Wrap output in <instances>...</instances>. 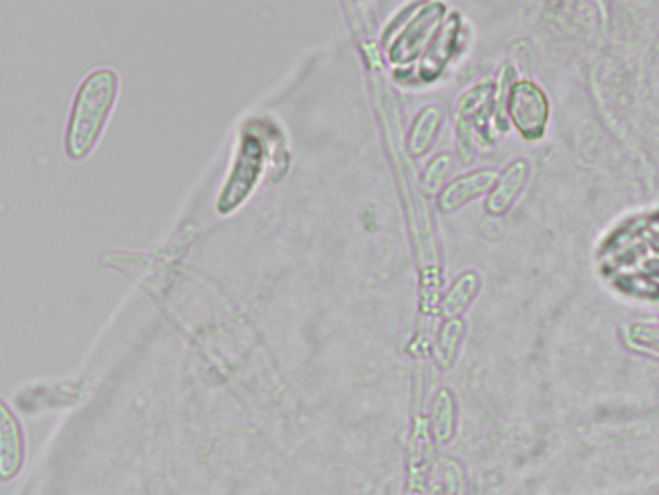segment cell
<instances>
[{
	"instance_id": "6da1fadb",
	"label": "cell",
	"mask_w": 659,
	"mask_h": 495,
	"mask_svg": "<svg viewBox=\"0 0 659 495\" xmlns=\"http://www.w3.org/2000/svg\"><path fill=\"white\" fill-rule=\"evenodd\" d=\"M118 93V74L113 68L89 72L74 97L66 130V151L72 159H84L95 147L111 115Z\"/></svg>"
},
{
	"instance_id": "7a4b0ae2",
	"label": "cell",
	"mask_w": 659,
	"mask_h": 495,
	"mask_svg": "<svg viewBox=\"0 0 659 495\" xmlns=\"http://www.w3.org/2000/svg\"><path fill=\"white\" fill-rule=\"evenodd\" d=\"M509 113L516 128L530 140L544 134L549 120V101L534 82H518L511 88Z\"/></svg>"
},
{
	"instance_id": "3957f363",
	"label": "cell",
	"mask_w": 659,
	"mask_h": 495,
	"mask_svg": "<svg viewBox=\"0 0 659 495\" xmlns=\"http://www.w3.org/2000/svg\"><path fill=\"white\" fill-rule=\"evenodd\" d=\"M261 165H263V147L258 140L256 138L242 140L234 171L221 194L219 209L223 213L232 211L236 205L242 204V200L250 194L261 173Z\"/></svg>"
},
{
	"instance_id": "277c9868",
	"label": "cell",
	"mask_w": 659,
	"mask_h": 495,
	"mask_svg": "<svg viewBox=\"0 0 659 495\" xmlns=\"http://www.w3.org/2000/svg\"><path fill=\"white\" fill-rule=\"evenodd\" d=\"M443 10V6L439 4H430L424 8L422 14H418L410 24L408 28L402 31L397 45H395V51L391 53V59L395 62H408V60L414 59L422 47L428 43L431 33L435 30L437 22H439V12Z\"/></svg>"
},
{
	"instance_id": "5b68a950",
	"label": "cell",
	"mask_w": 659,
	"mask_h": 495,
	"mask_svg": "<svg viewBox=\"0 0 659 495\" xmlns=\"http://www.w3.org/2000/svg\"><path fill=\"white\" fill-rule=\"evenodd\" d=\"M495 180H497L495 171H476L472 175L462 176L443 190V194L439 198V207L443 211H453L460 205L466 204L468 200L488 192L489 188L495 184Z\"/></svg>"
},
{
	"instance_id": "8992f818",
	"label": "cell",
	"mask_w": 659,
	"mask_h": 495,
	"mask_svg": "<svg viewBox=\"0 0 659 495\" xmlns=\"http://www.w3.org/2000/svg\"><path fill=\"white\" fill-rule=\"evenodd\" d=\"M528 176V165L524 161H516L513 163L505 175L501 176V180L497 182L493 194L489 196L488 209L489 213L499 215L503 211H507L511 204L515 202L518 192L522 190L524 182Z\"/></svg>"
},
{
	"instance_id": "52a82bcc",
	"label": "cell",
	"mask_w": 659,
	"mask_h": 495,
	"mask_svg": "<svg viewBox=\"0 0 659 495\" xmlns=\"http://www.w3.org/2000/svg\"><path fill=\"white\" fill-rule=\"evenodd\" d=\"M441 120H443V113L439 107L435 105H430L426 107L412 126V132H410V151L414 155H424L428 149H430L431 142L441 126Z\"/></svg>"
},
{
	"instance_id": "ba28073f",
	"label": "cell",
	"mask_w": 659,
	"mask_h": 495,
	"mask_svg": "<svg viewBox=\"0 0 659 495\" xmlns=\"http://www.w3.org/2000/svg\"><path fill=\"white\" fill-rule=\"evenodd\" d=\"M478 291V277L474 273H464L457 279V283L447 292L443 302V312L449 318H457L460 312L468 306L472 296Z\"/></svg>"
},
{
	"instance_id": "9c48e42d",
	"label": "cell",
	"mask_w": 659,
	"mask_h": 495,
	"mask_svg": "<svg viewBox=\"0 0 659 495\" xmlns=\"http://www.w3.org/2000/svg\"><path fill=\"white\" fill-rule=\"evenodd\" d=\"M4 418H2V461L4 466H10V463H18L20 459V430L14 418L10 416L8 408L2 407Z\"/></svg>"
},
{
	"instance_id": "30bf717a",
	"label": "cell",
	"mask_w": 659,
	"mask_h": 495,
	"mask_svg": "<svg viewBox=\"0 0 659 495\" xmlns=\"http://www.w3.org/2000/svg\"><path fill=\"white\" fill-rule=\"evenodd\" d=\"M460 335H462V321L451 320L445 323L441 335H439V352L443 354L445 360H451L457 345H459Z\"/></svg>"
},
{
	"instance_id": "8fae6325",
	"label": "cell",
	"mask_w": 659,
	"mask_h": 495,
	"mask_svg": "<svg viewBox=\"0 0 659 495\" xmlns=\"http://www.w3.org/2000/svg\"><path fill=\"white\" fill-rule=\"evenodd\" d=\"M449 167H451V157L449 155H439L431 161V165L428 167L426 175H424V186H426L428 192H437L439 190Z\"/></svg>"
},
{
	"instance_id": "7c38bea8",
	"label": "cell",
	"mask_w": 659,
	"mask_h": 495,
	"mask_svg": "<svg viewBox=\"0 0 659 495\" xmlns=\"http://www.w3.org/2000/svg\"><path fill=\"white\" fill-rule=\"evenodd\" d=\"M636 331L642 333V343L652 345L659 350V325H644V327H636Z\"/></svg>"
}]
</instances>
